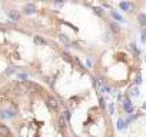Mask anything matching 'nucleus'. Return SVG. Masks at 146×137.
I'll use <instances>...</instances> for the list:
<instances>
[{"mask_svg": "<svg viewBox=\"0 0 146 137\" xmlns=\"http://www.w3.org/2000/svg\"><path fill=\"white\" fill-rule=\"evenodd\" d=\"M33 41H35V44H39V46H43V44H46V40H44V39H42L40 36H35V39H33Z\"/></svg>", "mask_w": 146, "mask_h": 137, "instance_id": "8", "label": "nucleus"}, {"mask_svg": "<svg viewBox=\"0 0 146 137\" xmlns=\"http://www.w3.org/2000/svg\"><path fill=\"white\" fill-rule=\"evenodd\" d=\"M19 79H22V80H26V79H27V74H26V73H20V74H19Z\"/></svg>", "mask_w": 146, "mask_h": 137, "instance_id": "19", "label": "nucleus"}, {"mask_svg": "<svg viewBox=\"0 0 146 137\" xmlns=\"http://www.w3.org/2000/svg\"><path fill=\"white\" fill-rule=\"evenodd\" d=\"M110 14L113 16V19H115V20H117V22H122V16H120V14H117L115 10H112V11H110Z\"/></svg>", "mask_w": 146, "mask_h": 137, "instance_id": "12", "label": "nucleus"}, {"mask_svg": "<svg viewBox=\"0 0 146 137\" xmlns=\"http://www.w3.org/2000/svg\"><path fill=\"white\" fill-rule=\"evenodd\" d=\"M7 116H10V117L16 116V110H13V109H9V110H7Z\"/></svg>", "mask_w": 146, "mask_h": 137, "instance_id": "17", "label": "nucleus"}, {"mask_svg": "<svg viewBox=\"0 0 146 137\" xmlns=\"http://www.w3.org/2000/svg\"><path fill=\"white\" fill-rule=\"evenodd\" d=\"M63 57H65L66 60H68V62H72V59H70V56H69L68 53H63Z\"/></svg>", "mask_w": 146, "mask_h": 137, "instance_id": "21", "label": "nucleus"}, {"mask_svg": "<svg viewBox=\"0 0 146 137\" xmlns=\"http://www.w3.org/2000/svg\"><path fill=\"white\" fill-rule=\"evenodd\" d=\"M130 49H132V51H133L135 54H141V51H139L138 49H136V44H135V43H132V44H130Z\"/></svg>", "mask_w": 146, "mask_h": 137, "instance_id": "15", "label": "nucleus"}, {"mask_svg": "<svg viewBox=\"0 0 146 137\" xmlns=\"http://www.w3.org/2000/svg\"><path fill=\"white\" fill-rule=\"evenodd\" d=\"M123 109H125V111H127V113H132L133 111V104H132L129 97H126V99L123 100Z\"/></svg>", "mask_w": 146, "mask_h": 137, "instance_id": "1", "label": "nucleus"}, {"mask_svg": "<svg viewBox=\"0 0 146 137\" xmlns=\"http://www.w3.org/2000/svg\"><path fill=\"white\" fill-rule=\"evenodd\" d=\"M0 136H2V137H10V132H9V129L6 126H3V124H0Z\"/></svg>", "mask_w": 146, "mask_h": 137, "instance_id": "5", "label": "nucleus"}, {"mask_svg": "<svg viewBox=\"0 0 146 137\" xmlns=\"http://www.w3.org/2000/svg\"><path fill=\"white\" fill-rule=\"evenodd\" d=\"M119 6H120V9H123V10H130V9L133 7V4H130V3H126V2H122Z\"/></svg>", "mask_w": 146, "mask_h": 137, "instance_id": "10", "label": "nucleus"}, {"mask_svg": "<svg viewBox=\"0 0 146 137\" xmlns=\"http://www.w3.org/2000/svg\"><path fill=\"white\" fill-rule=\"evenodd\" d=\"M129 94H130V96H133V97L139 96V89H138V86L130 87V89H129Z\"/></svg>", "mask_w": 146, "mask_h": 137, "instance_id": "9", "label": "nucleus"}, {"mask_svg": "<svg viewBox=\"0 0 146 137\" xmlns=\"http://www.w3.org/2000/svg\"><path fill=\"white\" fill-rule=\"evenodd\" d=\"M59 39H60V40L63 41V43H66V44H69V43H70V41H69V39L66 37L65 34H59Z\"/></svg>", "mask_w": 146, "mask_h": 137, "instance_id": "14", "label": "nucleus"}, {"mask_svg": "<svg viewBox=\"0 0 146 137\" xmlns=\"http://www.w3.org/2000/svg\"><path fill=\"white\" fill-rule=\"evenodd\" d=\"M138 23H139V26H142V27L146 26V14L145 13L138 14Z\"/></svg>", "mask_w": 146, "mask_h": 137, "instance_id": "6", "label": "nucleus"}, {"mask_svg": "<svg viewBox=\"0 0 146 137\" xmlns=\"http://www.w3.org/2000/svg\"><path fill=\"white\" fill-rule=\"evenodd\" d=\"M46 103H47V107L50 109V110H57V100L56 99H53V97H49V99L46 100Z\"/></svg>", "mask_w": 146, "mask_h": 137, "instance_id": "2", "label": "nucleus"}, {"mask_svg": "<svg viewBox=\"0 0 146 137\" xmlns=\"http://www.w3.org/2000/svg\"><path fill=\"white\" fill-rule=\"evenodd\" d=\"M9 17H10L12 20H14V22H17V20L20 19V13L17 10H12V11H9Z\"/></svg>", "mask_w": 146, "mask_h": 137, "instance_id": "7", "label": "nucleus"}, {"mask_svg": "<svg viewBox=\"0 0 146 137\" xmlns=\"http://www.w3.org/2000/svg\"><path fill=\"white\" fill-rule=\"evenodd\" d=\"M113 110H115V104H113V103H110V104H109V113L113 114Z\"/></svg>", "mask_w": 146, "mask_h": 137, "instance_id": "18", "label": "nucleus"}, {"mask_svg": "<svg viewBox=\"0 0 146 137\" xmlns=\"http://www.w3.org/2000/svg\"><path fill=\"white\" fill-rule=\"evenodd\" d=\"M95 13L97 14V16H100V17H102L103 14H105V13H103V10H102L100 7H95Z\"/></svg>", "mask_w": 146, "mask_h": 137, "instance_id": "16", "label": "nucleus"}, {"mask_svg": "<svg viewBox=\"0 0 146 137\" xmlns=\"http://www.w3.org/2000/svg\"><path fill=\"white\" fill-rule=\"evenodd\" d=\"M23 11L26 14H32V13H35V11H36V6L32 4V3H29V4H26L23 7Z\"/></svg>", "mask_w": 146, "mask_h": 137, "instance_id": "4", "label": "nucleus"}, {"mask_svg": "<svg viewBox=\"0 0 146 137\" xmlns=\"http://www.w3.org/2000/svg\"><path fill=\"white\" fill-rule=\"evenodd\" d=\"M13 72H14V70L10 67V69H7V70H6V74H12V73H13Z\"/></svg>", "mask_w": 146, "mask_h": 137, "instance_id": "22", "label": "nucleus"}, {"mask_svg": "<svg viewBox=\"0 0 146 137\" xmlns=\"http://www.w3.org/2000/svg\"><path fill=\"white\" fill-rule=\"evenodd\" d=\"M126 121L125 120H122V118H119V120H117V127H119V129H125V127H126Z\"/></svg>", "mask_w": 146, "mask_h": 137, "instance_id": "13", "label": "nucleus"}, {"mask_svg": "<svg viewBox=\"0 0 146 137\" xmlns=\"http://www.w3.org/2000/svg\"><path fill=\"white\" fill-rule=\"evenodd\" d=\"M141 83H142V76H138V77H136V86Z\"/></svg>", "mask_w": 146, "mask_h": 137, "instance_id": "20", "label": "nucleus"}, {"mask_svg": "<svg viewBox=\"0 0 146 137\" xmlns=\"http://www.w3.org/2000/svg\"><path fill=\"white\" fill-rule=\"evenodd\" d=\"M143 109H146V104H143Z\"/></svg>", "mask_w": 146, "mask_h": 137, "instance_id": "23", "label": "nucleus"}, {"mask_svg": "<svg viewBox=\"0 0 146 137\" xmlns=\"http://www.w3.org/2000/svg\"><path fill=\"white\" fill-rule=\"evenodd\" d=\"M59 126H60V129H66V120H65L63 116L59 117Z\"/></svg>", "mask_w": 146, "mask_h": 137, "instance_id": "11", "label": "nucleus"}, {"mask_svg": "<svg viewBox=\"0 0 146 137\" xmlns=\"http://www.w3.org/2000/svg\"><path fill=\"white\" fill-rule=\"evenodd\" d=\"M109 26H110V30H112L113 34H119V33H120V26H119V23H117V22H110V23H109Z\"/></svg>", "mask_w": 146, "mask_h": 137, "instance_id": "3", "label": "nucleus"}]
</instances>
